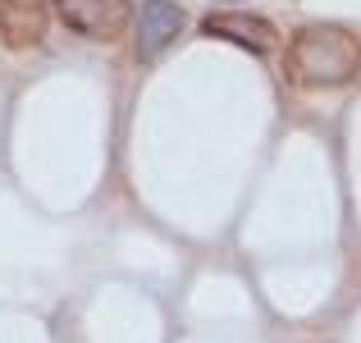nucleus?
<instances>
[{"label": "nucleus", "instance_id": "f257e3e1", "mask_svg": "<svg viewBox=\"0 0 361 343\" xmlns=\"http://www.w3.org/2000/svg\"><path fill=\"white\" fill-rule=\"evenodd\" d=\"M283 73L298 88H343L361 73V37L338 23H307L283 46Z\"/></svg>", "mask_w": 361, "mask_h": 343}, {"label": "nucleus", "instance_id": "f03ea898", "mask_svg": "<svg viewBox=\"0 0 361 343\" xmlns=\"http://www.w3.org/2000/svg\"><path fill=\"white\" fill-rule=\"evenodd\" d=\"M55 18L87 42H119L133 23L128 0H55Z\"/></svg>", "mask_w": 361, "mask_h": 343}, {"label": "nucleus", "instance_id": "7ed1b4c3", "mask_svg": "<svg viewBox=\"0 0 361 343\" xmlns=\"http://www.w3.org/2000/svg\"><path fill=\"white\" fill-rule=\"evenodd\" d=\"M206 37H220V42L247 46V51H274L279 46V28L261 14H243V9H224V14H206L202 18Z\"/></svg>", "mask_w": 361, "mask_h": 343}, {"label": "nucleus", "instance_id": "20e7f679", "mask_svg": "<svg viewBox=\"0 0 361 343\" xmlns=\"http://www.w3.org/2000/svg\"><path fill=\"white\" fill-rule=\"evenodd\" d=\"M178 32H183V9L174 0H147L137 9V55L142 60H156Z\"/></svg>", "mask_w": 361, "mask_h": 343}, {"label": "nucleus", "instance_id": "39448f33", "mask_svg": "<svg viewBox=\"0 0 361 343\" xmlns=\"http://www.w3.org/2000/svg\"><path fill=\"white\" fill-rule=\"evenodd\" d=\"M0 37L14 51L46 37V0H0Z\"/></svg>", "mask_w": 361, "mask_h": 343}]
</instances>
